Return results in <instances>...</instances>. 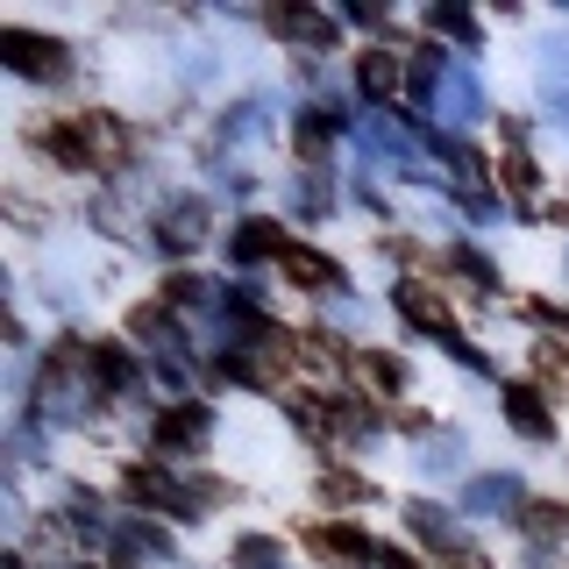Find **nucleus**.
<instances>
[{
	"instance_id": "393cba45",
	"label": "nucleus",
	"mask_w": 569,
	"mask_h": 569,
	"mask_svg": "<svg viewBox=\"0 0 569 569\" xmlns=\"http://www.w3.org/2000/svg\"><path fill=\"white\" fill-rule=\"evenodd\" d=\"M299 207H307V213H320V207H328V178H320V171H307V178H299Z\"/></svg>"
},
{
	"instance_id": "1a4fd4ad",
	"label": "nucleus",
	"mask_w": 569,
	"mask_h": 569,
	"mask_svg": "<svg viewBox=\"0 0 569 569\" xmlns=\"http://www.w3.org/2000/svg\"><path fill=\"white\" fill-rule=\"evenodd\" d=\"M356 86H363L370 100H391L399 93V58H391V50H363V58H356Z\"/></svg>"
},
{
	"instance_id": "c85d7f7f",
	"label": "nucleus",
	"mask_w": 569,
	"mask_h": 569,
	"mask_svg": "<svg viewBox=\"0 0 569 569\" xmlns=\"http://www.w3.org/2000/svg\"><path fill=\"white\" fill-rule=\"evenodd\" d=\"M129 328H136V335H164V307H136Z\"/></svg>"
},
{
	"instance_id": "aec40b11",
	"label": "nucleus",
	"mask_w": 569,
	"mask_h": 569,
	"mask_svg": "<svg viewBox=\"0 0 569 569\" xmlns=\"http://www.w3.org/2000/svg\"><path fill=\"white\" fill-rule=\"evenodd\" d=\"M236 562L242 569H284V548L263 541V533H249V541H236Z\"/></svg>"
},
{
	"instance_id": "dca6fc26",
	"label": "nucleus",
	"mask_w": 569,
	"mask_h": 569,
	"mask_svg": "<svg viewBox=\"0 0 569 569\" xmlns=\"http://www.w3.org/2000/svg\"><path fill=\"white\" fill-rule=\"evenodd\" d=\"M356 142H363L370 157H399V171L413 164V142H406L399 129H385V121H363V129H356Z\"/></svg>"
},
{
	"instance_id": "4be33fe9",
	"label": "nucleus",
	"mask_w": 569,
	"mask_h": 569,
	"mask_svg": "<svg viewBox=\"0 0 569 569\" xmlns=\"http://www.w3.org/2000/svg\"><path fill=\"white\" fill-rule=\"evenodd\" d=\"M335 121H342V114H335V107H307V114H299V150H320Z\"/></svg>"
},
{
	"instance_id": "f257e3e1",
	"label": "nucleus",
	"mask_w": 569,
	"mask_h": 569,
	"mask_svg": "<svg viewBox=\"0 0 569 569\" xmlns=\"http://www.w3.org/2000/svg\"><path fill=\"white\" fill-rule=\"evenodd\" d=\"M0 58H8L14 71H29V79H58V71L71 64V50L58 43V36H36V29H0Z\"/></svg>"
},
{
	"instance_id": "0eeeda50",
	"label": "nucleus",
	"mask_w": 569,
	"mask_h": 569,
	"mask_svg": "<svg viewBox=\"0 0 569 569\" xmlns=\"http://www.w3.org/2000/svg\"><path fill=\"white\" fill-rule=\"evenodd\" d=\"M506 420L520 427V435H533V441H548V435H556V420H548L541 391H527V385H512V391H506Z\"/></svg>"
},
{
	"instance_id": "7c9ffc66",
	"label": "nucleus",
	"mask_w": 569,
	"mask_h": 569,
	"mask_svg": "<svg viewBox=\"0 0 569 569\" xmlns=\"http://www.w3.org/2000/svg\"><path fill=\"white\" fill-rule=\"evenodd\" d=\"M441 569H491V562L477 556V548H449V556H441Z\"/></svg>"
},
{
	"instance_id": "9b49d317",
	"label": "nucleus",
	"mask_w": 569,
	"mask_h": 569,
	"mask_svg": "<svg viewBox=\"0 0 569 569\" xmlns=\"http://www.w3.org/2000/svg\"><path fill=\"white\" fill-rule=\"evenodd\" d=\"M406 527H413L420 541H435L441 556L456 548V527H449V512H441V506H427V498H413V506H406Z\"/></svg>"
},
{
	"instance_id": "7ed1b4c3",
	"label": "nucleus",
	"mask_w": 569,
	"mask_h": 569,
	"mask_svg": "<svg viewBox=\"0 0 569 569\" xmlns=\"http://www.w3.org/2000/svg\"><path fill=\"white\" fill-rule=\"evenodd\" d=\"M207 435H213V420H207V406H171L164 420H157V449L164 456H192V449H207Z\"/></svg>"
},
{
	"instance_id": "6e6552de",
	"label": "nucleus",
	"mask_w": 569,
	"mask_h": 569,
	"mask_svg": "<svg viewBox=\"0 0 569 569\" xmlns=\"http://www.w3.org/2000/svg\"><path fill=\"white\" fill-rule=\"evenodd\" d=\"M121 485H129V498H142V506H164V512L186 506V485H178V477H164V470H129Z\"/></svg>"
},
{
	"instance_id": "f8f14e48",
	"label": "nucleus",
	"mask_w": 569,
	"mask_h": 569,
	"mask_svg": "<svg viewBox=\"0 0 569 569\" xmlns=\"http://www.w3.org/2000/svg\"><path fill=\"white\" fill-rule=\"evenodd\" d=\"M271 249H278V257H284V249H292V242L278 236V221H242V228H236V257H242V263L271 257Z\"/></svg>"
},
{
	"instance_id": "cd10ccee",
	"label": "nucleus",
	"mask_w": 569,
	"mask_h": 569,
	"mask_svg": "<svg viewBox=\"0 0 569 569\" xmlns=\"http://www.w3.org/2000/svg\"><path fill=\"white\" fill-rule=\"evenodd\" d=\"M456 456H462V441H435L420 462H427V470H456Z\"/></svg>"
},
{
	"instance_id": "39448f33",
	"label": "nucleus",
	"mask_w": 569,
	"mask_h": 569,
	"mask_svg": "<svg viewBox=\"0 0 569 569\" xmlns=\"http://www.w3.org/2000/svg\"><path fill=\"white\" fill-rule=\"evenodd\" d=\"M284 278L292 284H307V292H335V284H342V263L335 257H320V249H284Z\"/></svg>"
},
{
	"instance_id": "a878e982",
	"label": "nucleus",
	"mask_w": 569,
	"mask_h": 569,
	"mask_svg": "<svg viewBox=\"0 0 569 569\" xmlns=\"http://www.w3.org/2000/svg\"><path fill=\"white\" fill-rule=\"evenodd\" d=\"M456 271H470L477 284H485V292H491V284H498V271H491L485 257H477V249H456Z\"/></svg>"
},
{
	"instance_id": "6ab92c4d",
	"label": "nucleus",
	"mask_w": 569,
	"mask_h": 569,
	"mask_svg": "<svg viewBox=\"0 0 569 569\" xmlns=\"http://www.w3.org/2000/svg\"><path fill=\"white\" fill-rule=\"evenodd\" d=\"M520 527L533 533V541H556V533L569 527V512H562V506H548V498H533V506L520 512Z\"/></svg>"
},
{
	"instance_id": "5701e85b",
	"label": "nucleus",
	"mask_w": 569,
	"mask_h": 569,
	"mask_svg": "<svg viewBox=\"0 0 569 569\" xmlns=\"http://www.w3.org/2000/svg\"><path fill=\"white\" fill-rule=\"evenodd\" d=\"M506 186L520 192V200H527V192H533V157L520 150V142H512V150H506Z\"/></svg>"
},
{
	"instance_id": "a211bd4d",
	"label": "nucleus",
	"mask_w": 569,
	"mask_h": 569,
	"mask_svg": "<svg viewBox=\"0 0 569 569\" xmlns=\"http://www.w3.org/2000/svg\"><path fill=\"white\" fill-rule=\"evenodd\" d=\"M86 363H93L100 391H121V385L136 378V363H129V356H121V349H93V356H86Z\"/></svg>"
},
{
	"instance_id": "4468645a",
	"label": "nucleus",
	"mask_w": 569,
	"mask_h": 569,
	"mask_svg": "<svg viewBox=\"0 0 569 569\" xmlns=\"http://www.w3.org/2000/svg\"><path fill=\"white\" fill-rule=\"evenodd\" d=\"M541 93L562 107V121H569V43H548L541 50Z\"/></svg>"
},
{
	"instance_id": "9d476101",
	"label": "nucleus",
	"mask_w": 569,
	"mask_h": 569,
	"mask_svg": "<svg viewBox=\"0 0 569 569\" xmlns=\"http://www.w3.org/2000/svg\"><path fill=\"white\" fill-rule=\"evenodd\" d=\"M512 498H520V477H477V485L462 491V512H506Z\"/></svg>"
},
{
	"instance_id": "2f4dec72",
	"label": "nucleus",
	"mask_w": 569,
	"mask_h": 569,
	"mask_svg": "<svg viewBox=\"0 0 569 569\" xmlns=\"http://www.w3.org/2000/svg\"><path fill=\"white\" fill-rule=\"evenodd\" d=\"M378 569H413V556H399V548H378Z\"/></svg>"
},
{
	"instance_id": "423d86ee",
	"label": "nucleus",
	"mask_w": 569,
	"mask_h": 569,
	"mask_svg": "<svg viewBox=\"0 0 569 569\" xmlns=\"http://www.w3.org/2000/svg\"><path fill=\"white\" fill-rule=\"evenodd\" d=\"M271 29L292 36V43H313V50L335 43V22H328V14H307V8H271Z\"/></svg>"
},
{
	"instance_id": "c756f323",
	"label": "nucleus",
	"mask_w": 569,
	"mask_h": 569,
	"mask_svg": "<svg viewBox=\"0 0 569 569\" xmlns=\"http://www.w3.org/2000/svg\"><path fill=\"white\" fill-rule=\"evenodd\" d=\"M328 498H363V477H349V470H328Z\"/></svg>"
},
{
	"instance_id": "ddd939ff",
	"label": "nucleus",
	"mask_w": 569,
	"mask_h": 569,
	"mask_svg": "<svg viewBox=\"0 0 569 569\" xmlns=\"http://www.w3.org/2000/svg\"><path fill=\"white\" fill-rule=\"evenodd\" d=\"M313 548H320V556H342V562L378 556V548H370V533H356V527H313Z\"/></svg>"
},
{
	"instance_id": "bb28decb",
	"label": "nucleus",
	"mask_w": 569,
	"mask_h": 569,
	"mask_svg": "<svg viewBox=\"0 0 569 569\" xmlns=\"http://www.w3.org/2000/svg\"><path fill=\"white\" fill-rule=\"evenodd\" d=\"M435 29H441V36H470L477 22H470V14H462V8H435Z\"/></svg>"
},
{
	"instance_id": "412c9836",
	"label": "nucleus",
	"mask_w": 569,
	"mask_h": 569,
	"mask_svg": "<svg viewBox=\"0 0 569 569\" xmlns=\"http://www.w3.org/2000/svg\"><path fill=\"white\" fill-rule=\"evenodd\" d=\"M356 370H363V385H378V391H399V363L378 349H356Z\"/></svg>"
},
{
	"instance_id": "f03ea898",
	"label": "nucleus",
	"mask_w": 569,
	"mask_h": 569,
	"mask_svg": "<svg viewBox=\"0 0 569 569\" xmlns=\"http://www.w3.org/2000/svg\"><path fill=\"white\" fill-rule=\"evenodd\" d=\"M391 307L413 320V328L441 335V342H456V313H449V299H441L435 284H391Z\"/></svg>"
},
{
	"instance_id": "2eb2a0df",
	"label": "nucleus",
	"mask_w": 569,
	"mask_h": 569,
	"mask_svg": "<svg viewBox=\"0 0 569 569\" xmlns=\"http://www.w3.org/2000/svg\"><path fill=\"white\" fill-rule=\"evenodd\" d=\"M121 556H171V533L164 527H150V520H121Z\"/></svg>"
},
{
	"instance_id": "b1692460",
	"label": "nucleus",
	"mask_w": 569,
	"mask_h": 569,
	"mask_svg": "<svg viewBox=\"0 0 569 569\" xmlns=\"http://www.w3.org/2000/svg\"><path fill=\"white\" fill-rule=\"evenodd\" d=\"M257 114H263V107H236V114L221 121V136H236V142H242V136H257V129H263Z\"/></svg>"
},
{
	"instance_id": "f3484780",
	"label": "nucleus",
	"mask_w": 569,
	"mask_h": 569,
	"mask_svg": "<svg viewBox=\"0 0 569 569\" xmlns=\"http://www.w3.org/2000/svg\"><path fill=\"white\" fill-rule=\"evenodd\" d=\"M441 107H449L456 121H470L477 107H485V93H477V79H470V71H449V79H441Z\"/></svg>"
},
{
	"instance_id": "20e7f679",
	"label": "nucleus",
	"mask_w": 569,
	"mask_h": 569,
	"mask_svg": "<svg viewBox=\"0 0 569 569\" xmlns=\"http://www.w3.org/2000/svg\"><path fill=\"white\" fill-rule=\"evenodd\" d=\"M157 242L178 249V257H186V249H200V242H207V207H200V200H171L164 221H157Z\"/></svg>"
}]
</instances>
